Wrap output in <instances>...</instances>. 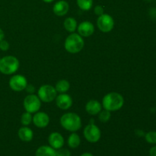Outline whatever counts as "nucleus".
<instances>
[{
	"mask_svg": "<svg viewBox=\"0 0 156 156\" xmlns=\"http://www.w3.org/2000/svg\"><path fill=\"white\" fill-rule=\"evenodd\" d=\"M102 108L111 111H117L123 108L124 105V98L117 92H110L104 96L102 99Z\"/></svg>",
	"mask_w": 156,
	"mask_h": 156,
	"instance_id": "f257e3e1",
	"label": "nucleus"
},
{
	"mask_svg": "<svg viewBox=\"0 0 156 156\" xmlns=\"http://www.w3.org/2000/svg\"><path fill=\"white\" fill-rule=\"evenodd\" d=\"M60 124L66 130L74 133L82 127V119L76 113H66L61 117Z\"/></svg>",
	"mask_w": 156,
	"mask_h": 156,
	"instance_id": "f03ea898",
	"label": "nucleus"
},
{
	"mask_svg": "<svg viewBox=\"0 0 156 156\" xmlns=\"http://www.w3.org/2000/svg\"><path fill=\"white\" fill-rule=\"evenodd\" d=\"M85 46L83 37L79 34L72 33L69 35L64 42V47L68 53L76 54L82 51Z\"/></svg>",
	"mask_w": 156,
	"mask_h": 156,
	"instance_id": "7ed1b4c3",
	"label": "nucleus"
},
{
	"mask_svg": "<svg viewBox=\"0 0 156 156\" xmlns=\"http://www.w3.org/2000/svg\"><path fill=\"white\" fill-rule=\"evenodd\" d=\"M20 62L14 56H5L0 59V73L4 75H13L19 69Z\"/></svg>",
	"mask_w": 156,
	"mask_h": 156,
	"instance_id": "20e7f679",
	"label": "nucleus"
},
{
	"mask_svg": "<svg viewBox=\"0 0 156 156\" xmlns=\"http://www.w3.org/2000/svg\"><path fill=\"white\" fill-rule=\"evenodd\" d=\"M83 135L85 140L91 143H95L100 140L101 137V131L97 125L94 124V121L91 119L89 123L84 128Z\"/></svg>",
	"mask_w": 156,
	"mask_h": 156,
	"instance_id": "39448f33",
	"label": "nucleus"
},
{
	"mask_svg": "<svg viewBox=\"0 0 156 156\" xmlns=\"http://www.w3.org/2000/svg\"><path fill=\"white\" fill-rule=\"evenodd\" d=\"M37 96L42 102L50 103L56 99L57 91L53 85H43L38 89Z\"/></svg>",
	"mask_w": 156,
	"mask_h": 156,
	"instance_id": "423d86ee",
	"label": "nucleus"
},
{
	"mask_svg": "<svg viewBox=\"0 0 156 156\" xmlns=\"http://www.w3.org/2000/svg\"><path fill=\"white\" fill-rule=\"evenodd\" d=\"M41 101L37 95L34 94H28L26 96L23 101V106L24 110L30 114H35L39 111L40 108H41Z\"/></svg>",
	"mask_w": 156,
	"mask_h": 156,
	"instance_id": "0eeeda50",
	"label": "nucleus"
},
{
	"mask_svg": "<svg viewBox=\"0 0 156 156\" xmlns=\"http://www.w3.org/2000/svg\"><path fill=\"white\" fill-rule=\"evenodd\" d=\"M115 23L111 15L105 14L98 16L97 20V26L99 30L103 33H108L114 29Z\"/></svg>",
	"mask_w": 156,
	"mask_h": 156,
	"instance_id": "6e6552de",
	"label": "nucleus"
},
{
	"mask_svg": "<svg viewBox=\"0 0 156 156\" xmlns=\"http://www.w3.org/2000/svg\"><path fill=\"white\" fill-rule=\"evenodd\" d=\"M27 80L22 75H14L9 81V85L11 89L16 92H20L25 89L27 85Z\"/></svg>",
	"mask_w": 156,
	"mask_h": 156,
	"instance_id": "1a4fd4ad",
	"label": "nucleus"
},
{
	"mask_svg": "<svg viewBox=\"0 0 156 156\" xmlns=\"http://www.w3.org/2000/svg\"><path fill=\"white\" fill-rule=\"evenodd\" d=\"M56 105L59 109L66 111L69 110L73 106V98L69 94L66 93H62V94H57L56 98Z\"/></svg>",
	"mask_w": 156,
	"mask_h": 156,
	"instance_id": "9d476101",
	"label": "nucleus"
},
{
	"mask_svg": "<svg viewBox=\"0 0 156 156\" xmlns=\"http://www.w3.org/2000/svg\"><path fill=\"white\" fill-rule=\"evenodd\" d=\"M32 123L37 128H46L50 123V117L45 112H36L32 118Z\"/></svg>",
	"mask_w": 156,
	"mask_h": 156,
	"instance_id": "9b49d317",
	"label": "nucleus"
},
{
	"mask_svg": "<svg viewBox=\"0 0 156 156\" xmlns=\"http://www.w3.org/2000/svg\"><path fill=\"white\" fill-rule=\"evenodd\" d=\"M78 34L82 37H88L94 32V26L91 21H85L81 22L77 27Z\"/></svg>",
	"mask_w": 156,
	"mask_h": 156,
	"instance_id": "f8f14e48",
	"label": "nucleus"
},
{
	"mask_svg": "<svg viewBox=\"0 0 156 156\" xmlns=\"http://www.w3.org/2000/svg\"><path fill=\"white\" fill-rule=\"evenodd\" d=\"M48 143L50 146L54 149H60L63 147L65 144V140H64L63 136L58 132H53L50 134L48 137Z\"/></svg>",
	"mask_w": 156,
	"mask_h": 156,
	"instance_id": "ddd939ff",
	"label": "nucleus"
},
{
	"mask_svg": "<svg viewBox=\"0 0 156 156\" xmlns=\"http://www.w3.org/2000/svg\"><path fill=\"white\" fill-rule=\"evenodd\" d=\"M69 10V5L65 0L56 2L53 7V12L56 16L62 17L66 15Z\"/></svg>",
	"mask_w": 156,
	"mask_h": 156,
	"instance_id": "4468645a",
	"label": "nucleus"
},
{
	"mask_svg": "<svg viewBox=\"0 0 156 156\" xmlns=\"http://www.w3.org/2000/svg\"><path fill=\"white\" fill-rule=\"evenodd\" d=\"M102 110V105L97 100H90L85 105V111L89 115L96 116Z\"/></svg>",
	"mask_w": 156,
	"mask_h": 156,
	"instance_id": "2eb2a0df",
	"label": "nucleus"
},
{
	"mask_svg": "<svg viewBox=\"0 0 156 156\" xmlns=\"http://www.w3.org/2000/svg\"><path fill=\"white\" fill-rule=\"evenodd\" d=\"M18 136L21 141L28 143L33 140L34 133L30 128L24 126L18 129Z\"/></svg>",
	"mask_w": 156,
	"mask_h": 156,
	"instance_id": "dca6fc26",
	"label": "nucleus"
},
{
	"mask_svg": "<svg viewBox=\"0 0 156 156\" xmlns=\"http://www.w3.org/2000/svg\"><path fill=\"white\" fill-rule=\"evenodd\" d=\"M35 156H56V150L50 146H41L36 150Z\"/></svg>",
	"mask_w": 156,
	"mask_h": 156,
	"instance_id": "f3484780",
	"label": "nucleus"
},
{
	"mask_svg": "<svg viewBox=\"0 0 156 156\" xmlns=\"http://www.w3.org/2000/svg\"><path fill=\"white\" fill-rule=\"evenodd\" d=\"M63 27L66 30L70 33H74L77 30L78 23L74 18L69 17L65 19L63 22Z\"/></svg>",
	"mask_w": 156,
	"mask_h": 156,
	"instance_id": "a211bd4d",
	"label": "nucleus"
},
{
	"mask_svg": "<svg viewBox=\"0 0 156 156\" xmlns=\"http://www.w3.org/2000/svg\"><path fill=\"white\" fill-rule=\"evenodd\" d=\"M81 143L80 136L76 132L72 133L67 140V144L71 149H76Z\"/></svg>",
	"mask_w": 156,
	"mask_h": 156,
	"instance_id": "6ab92c4d",
	"label": "nucleus"
},
{
	"mask_svg": "<svg viewBox=\"0 0 156 156\" xmlns=\"http://www.w3.org/2000/svg\"><path fill=\"white\" fill-rule=\"evenodd\" d=\"M55 88H56L57 93H59V94L66 93L70 88V83L69 81L66 80V79H61L56 82Z\"/></svg>",
	"mask_w": 156,
	"mask_h": 156,
	"instance_id": "aec40b11",
	"label": "nucleus"
},
{
	"mask_svg": "<svg viewBox=\"0 0 156 156\" xmlns=\"http://www.w3.org/2000/svg\"><path fill=\"white\" fill-rule=\"evenodd\" d=\"M78 6L82 11H89L93 6V0H76Z\"/></svg>",
	"mask_w": 156,
	"mask_h": 156,
	"instance_id": "412c9836",
	"label": "nucleus"
},
{
	"mask_svg": "<svg viewBox=\"0 0 156 156\" xmlns=\"http://www.w3.org/2000/svg\"><path fill=\"white\" fill-rule=\"evenodd\" d=\"M32 114L29 112H24L21 114V123L23 126H27L32 123V118H33V116L31 115Z\"/></svg>",
	"mask_w": 156,
	"mask_h": 156,
	"instance_id": "4be33fe9",
	"label": "nucleus"
},
{
	"mask_svg": "<svg viewBox=\"0 0 156 156\" xmlns=\"http://www.w3.org/2000/svg\"><path fill=\"white\" fill-rule=\"evenodd\" d=\"M98 119L101 123H107L110 120L111 117V111H108V110H101L100 111L98 114Z\"/></svg>",
	"mask_w": 156,
	"mask_h": 156,
	"instance_id": "5701e85b",
	"label": "nucleus"
},
{
	"mask_svg": "<svg viewBox=\"0 0 156 156\" xmlns=\"http://www.w3.org/2000/svg\"><path fill=\"white\" fill-rule=\"evenodd\" d=\"M145 140L149 144H156V131H149L145 134Z\"/></svg>",
	"mask_w": 156,
	"mask_h": 156,
	"instance_id": "b1692460",
	"label": "nucleus"
},
{
	"mask_svg": "<svg viewBox=\"0 0 156 156\" xmlns=\"http://www.w3.org/2000/svg\"><path fill=\"white\" fill-rule=\"evenodd\" d=\"M56 156H71V152L69 149L62 147L56 150Z\"/></svg>",
	"mask_w": 156,
	"mask_h": 156,
	"instance_id": "393cba45",
	"label": "nucleus"
},
{
	"mask_svg": "<svg viewBox=\"0 0 156 156\" xmlns=\"http://www.w3.org/2000/svg\"><path fill=\"white\" fill-rule=\"evenodd\" d=\"M9 47H10V44H9V43L7 41L3 39L0 41V50H2V51H7V50H9Z\"/></svg>",
	"mask_w": 156,
	"mask_h": 156,
	"instance_id": "a878e982",
	"label": "nucleus"
},
{
	"mask_svg": "<svg viewBox=\"0 0 156 156\" xmlns=\"http://www.w3.org/2000/svg\"><path fill=\"white\" fill-rule=\"evenodd\" d=\"M94 12L96 15L100 16L104 14V8L101 5H96L94 9Z\"/></svg>",
	"mask_w": 156,
	"mask_h": 156,
	"instance_id": "bb28decb",
	"label": "nucleus"
},
{
	"mask_svg": "<svg viewBox=\"0 0 156 156\" xmlns=\"http://www.w3.org/2000/svg\"><path fill=\"white\" fill-rule=\"evenodd\" d=\"M24 90H25L29 94H34L35 91H36V88H35V87L33 85H31V84H27Z\"/></svg>",
	"mask_w": 156,
	"mask_h": 156,
	"instance_id": "cd10ccee",
	"label": "nucleus"
},
{
	"mask_svg": "<svg viewBox=\"0 0 156 156\" xmlns=\"http://www.w3.org/2000/svg\"><path fill=\"white\" fill-rule=\"evenodd\" d=\"M149 155L156 156V146H152V147L149 149Z\"/></svg>",
	"mask_w": 156,
	"mask_h": 156,
	"instance_id": "c85d7f7f",
	"label": "nucleus"
},
{
	"mask_svg": "<svg viewBox=\"0 0 156 156\" xmlns=\"http://www.w3.org/2000/svg\"><path fill=\"white\" fill-rule=\"evenodd\" d=\"M5 38V33L2 28H0V41Z\"/></svg>",
	"mask_w": 156,
	"mask_h": 156,
	"instance_id": "c756f323",
	"label": "nucleus"
},
{
	"mask_svg": "<svg viewBox=\"0 0 156 156\" xmlns=\"http://www.w3.org/2000/svg\"><path fill=\"white\" fill-rule=\"evenodd\" d=\"M80 156H94V155H93L91 153H90V152H84V153H82Z\"/></svg>",
	"mask_w": 156,
	"mask_h": 156,
	"instance_id": "7c9ffc66",
	"label": "nucleus"
},
{
	"mask_svg": "<svg viewBox=\"0 0 156 156\" xmlns=\"http://www.w3.org/2000/svg\"><path fill=\"white\" fill-rule=\"evenodd\" d=\"M43 1L44 2H47V3H50L52 2H53L54 0H43Z\"/></svg>",
	"mask_w": 156,
	"mask_h": 156,
	"instance_id": "2f4dec72",
	"label": "nucleus"
},
{
	"mask_svg": "<svg viewBox=\"0 0 156 156\" xmlns=\"http://www.w3.org/2000/svg\"><path fill=\"white\" fill-rule=\"evenodd\" d=\"M146 1H148V2H149V1H152V0H146Z\"/></svg>",
	"mask_w": 156,
	"mask_h": 156,
	"instance_id": "473e14b6",
	"label": "nucleus"
},
{
	"mask_svg": "<svg viewBox=\"0 0 156 156\" xmlns=\"http://www.w3.org/2000/svg\"><path fill=\"white\" fill-rule=\"evenodd\" d=\"M0 59H1V57H0Z\"/></svg>",
	"mask_w": 156,
	"mask_h": 156,
	"instance_id": "72a5a7b5",
	"label": "nucleus"
}]
</instances>
